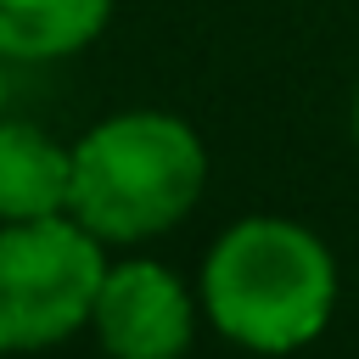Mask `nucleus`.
Wrapping results in <instances>:
<instances>
[{
	"label": "nucleus",
	"instance_id": "8",
	"mask_svg": "<svg viewBox=\"0 0 359 359\" xmlns=\"http://www.w3.org/2000/svg\"><path fill=\"white\" fill-rule=\"evenodd\" d=\"M0 62H6V56H0ZM0 107H6V73H0Z\"/></svg>",
	"mask_w": 359,
	"mask_h": 359
},
{
	"label": "nucleus",
	"instance_id": "7",
	"mask_svg": "<svg viewBox=\"0 0 359 359\" xmlns=\"http://www.w3.org/2000/svg\"><path fill=\"white\" fill-rule=\"evenodd\" d=\"M353 140H359V95H353Z\"/></svg>",
	"mask_w": 359,
	"mask_h": 359
},
{
	"label": "nucleus",
	"instance_id": "5",
	"mask_svg": "<svg viewBox=\"0 0 359 359\" xmlns=\"http://www.w3.org/2000/svg\"><path fill=\"white\" fill-rule=\"evenodd\" d=\"M73 202V151L45 129L0 118V224L67 213Z\"/></svg>",
	"mask_w": 359,
	"mask_h": 359
},
{
	"label": "nucleus",
	"instance_id": "2",
	"mask_svg": "<svg viewBox=\"0 0 359 359\" xmlns=\"http://www.w3.org/2000/svg\"><path fill=\"white\" fill-rule=\"evenodd\" d=\"M208 185L202 135L174 112L101 118L73 146L67 213L101 241H151L174 230Z\"/></svg>",
	"mask_w": 359,
	"mask_h": 359
},
{
	"label": "nucleus",
	"instance_id": "1",
	"mask_svg": "<svg viewBox=\"0 0 359 359\" xmlns=\"http://www.w3.org/2000/svg\"><path fill=\"white\" fill-rule=\"evenodd\" d=\"M337 258L331 247L280 213L236 219L202 264V314L247 353H297L331 325Z\"/></svg>",
	"mask_w": 359,
	"mask_h": 359
},
{
	"label": "nucleus",
	"instance_id": "4",
	"mask_svg": "<svg viewBox=\"0 0 359 359\" xmlns=\"http://www.w3.org/2000/svg\"><path fill=\"white\" fill-rule=\"evenodd\" d=\"M90 325L107 359H185L196 337V297L185 280L151 258L107 264Z\"/></svg>",
	"mask_w": 359,
	"mask_h": 359
},
{
	"label": "nucleus",
	"instance_id": "3",
	"mask_svg": "<svg viewBox=\"0 0 359 359\" xmlns=\"http://www.w3.org/2000/svg\"><path fill=\"white\" fill-rule=\"evenodd\" d=\"M107 241L73 213L0 224V353H39L90 325Z\"/></svg>",
	"mask_w": 359,
	"mask_h": 359
},
{
	"label": "nucleus",
	"instance_id": "6",
	"mask_svg": "<svg viewBox=\"0 0 359 359\" xmlns=\"http://www.w3.org/2000/svg\"><path fill=\"white\" fill-rule=\"evenodd\" d=\"M112 17V0H0V56L56 62L84 50Z\"/></svg>",
	"mask_w": 359,
	"mask_h": 359
}]
</instances>
